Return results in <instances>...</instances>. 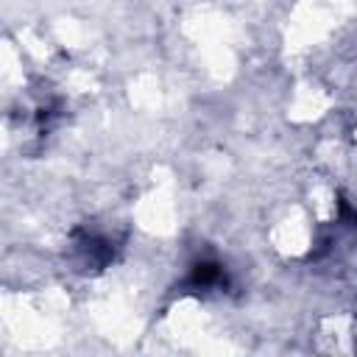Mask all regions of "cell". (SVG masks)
<instances>
[{"mask_svg":"<svg viewBox=\"0 0 357 357\" xmlns=\"http://www.w3.org/2000/svg\"><path fill=\"white\" fill-rule=\"evenodd\" d=\"M190 282H192V287H215V284H220L223 282V268L220 265H215V262H198L195 268H192V273H190Z\"/></svg>","mask_w":357,"mask_h":357,"instance_id":"1","label":"cell"}]
</instances>
